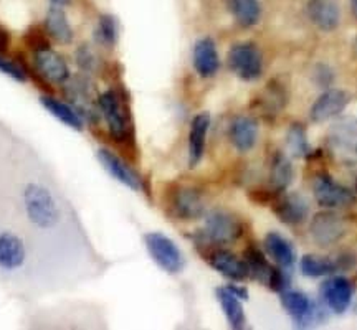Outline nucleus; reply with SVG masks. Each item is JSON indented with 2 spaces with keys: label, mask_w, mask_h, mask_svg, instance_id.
Instances as JSON below:
<instances>
[{
  "label": "nucleus",
  "mask_w": 357,
  "mask_h": 330,
  "mask_svg": "<svg viewBox=\"0 0 357 330\" xmlns=\"http://www.w3.org/2000/svg\"><path fill=\"white\" fill-rule=\"evenodd\" d=\"M40 101H42L43 108L47 109L53 118H56L58 121L63 123L65 126L75 129V131H83L84 124L82 114H79L75 108H71L70 104H66V102L56 100V97L53 96H42Z\"/></svg>",
  "instance_id": "obj_23"
},
{
  "label": "nucleus",
  "mask_w": 357,
  "mask_h": 330,
  "mask_svg": "<svg viewBox=\"0 0 357 330\" xmlns=\"http://www.w3.org/2000/svg\"><path fill=\"white\" fill-rule=\"evenodd\" d=\"M0 71H2L3 74H7V77L15 79V81H25L26 79V71L24 66H20L12 60H7V58H3L2 55H0Z\"/></svg>",
  "instance_id": "obj_33"
},
{
  "label": "nucleus",
  "mask_w": 357,
  "mask_h": 330,
  "mask_svg": "<svg viewBox=\"0 0 357 330\" xmlns=\"http://www.w3.org/2000/svg\"><path fill=\"white\" fill-rule=\"evenodd\" d=\"M245 262H247L248 266V273H250V278H253L258 283L261 284H268V279H270V274H271V267L268 265L266 258L263 256V253L260 249L257 248H248L247 251H245Z\"/></svg>",
  "instance_id": "obj_28"
},
{
  "label": "nucleus",
  "mask_w": 357,
  "mask_h": 330,
  "mask_svg": "<svg viewBox=\"0 0 357 330\" xmlns=\"http://www.w3.org/2000/svg\"><path fill=\"white\" fill-rule=\"evenodd\" d=\"M25 42L33 52L47 50V48H50V45H48V40H47V37H45V33L40 32L38 29L29 30L25 35Z\"/></svg>",
  "instance_id": "obj_34"
},
{
  "label": "nucleus",
  "mask_w": 357,
  "mask_h": 330,
  "mask_svg": "<svg viewBox=\"0 0 357 330\" xmlns=\"http://www.w3.org/2000/svg\"><path fill=\"white\" fill-rule=\"evenodd\" d=\"M311 238L319 246H331L346 235V223L333 212H321L311 220Z\"/></svg>",
  "instance_id": "obj_8"
},
{
  "label": "nucleus",
  "mask_w": 357,
  "mask_h": 330,
  "mask_svg": "<svg viewBox=\"0 0 357 330\" xmlns=\"http://www.w3.org/2000/svg\"><path fill=\"white\" fill-rule=\"evenodd\" d=\"M98 160H100L102 168H105L114 180H118L119 184H123L124 187H128V189H131L134 191H139L142 189L141 178L137 177V173L134 172L119 155H116L113 150L100 149L98 150Z\"/></svg>",
  "instance_id": "obj_12"
},
{
  "label": "nucleus",
  "mask_w": 357,
  "mask_h": 330,
  "mask_svg": "<svg viewBox=\"0 0 357 330\" xmlns=\"http://www.w3.org/2000/svg\"><path fill=\"white\" fill-rule=\"evenodd\" d=\"M22 203H24L26 220L32 223L35 228L42 231H50L60 225L63 210L60 200L48 189L47 185L30 182L22 191Z\"/></svg>",
  "instance_id": "obj_1"
},
{
  "label": "nucleus",
  "mask_w": 357,
  "mask_h": 330,
  "mask_svg": "<svg viewBox=\"0 0 357 330\" xmlns=\"http://www.w3.org/2000/svg\"><path fill=\"white\" fill-rule=\"evenodd\" d=\"M312 194L316 202L324 208H339L354 203V194L344 185L337 184L328 173H319L312 182Z\"/></svg>",
  "instance_id": "obj_7"
},
{
  "label": "nucleus",
  "mask_w": 357,
  "mask_h": 330,
  "mask_svg": "<svg viewBox=\"0 0 357 330\" xmlns=\"http://www.w3.org/2000/svg\"><path fill=\"white\" fill-rule=\"evenodd\" d=\"M351 10L354 13V17L357 19V0H351Z\"/></svg>",
  "instance_id": "obj_41"
},
{
  "label": "nucleus",
  "mask_w": 357,
  "mask_h": 330,
  "mask_svg": "<svg viewBox=\"0 0 357 330\" xmlns=\"http://www.w3.org/2000/svg\"><path fill=\"white\" fill-rule=\"evenodd\" d=\"M77 58H78V63L82 68H84V70L93 68V63H95V61H93V55L86 50V48H82V50L78 52Z\"/></svg>",
  "instance_id": "obj_37"
},
{
  "label": "nucleus",
  "mask_w": 357,
  "mask_h": 330,
  "mask_svg": "<svg viewBox=\"0 0 357 330\" xmlns=\"http://www.w3.org/2000/svg\"><path fill=\"white\" fill-rule=\"evenodd\" d=\"M229 137L238 152H248V150H252L255 147L258 141L257 121L252 118H247V116L235 118L230 124Z\"/></svg>",
  "instance_id": "obj_20"
},
{
  "label": "nucleus",
  "mask_w": 357,
  "mask_h": 330,
  "mask_svg": "<svg viewBox=\"0 0 357 330\" xmlns=\"http://www.w3.org/2000/svg\"><path fill=\"white\" fill-rule=\"evenodd\" d=\"M230 70L243 81H255L263 73V56L253 43H236L229 52Z\"/></svg>",
  "instance_id": "obj_6"
},
{
  "label": "nucleus",
  "mask_w": 357,
  "mask_h": 330,
  "mask_svg": "<svg viewBox=\"0 0 357 330\" xmlns=\"http://www.w3.org/2000/svg\"><path fill=\"white\" fill-rule=\"evenodd\" d=\"M217 301L220 304L223 314H225L227 320H229L231 329H243L247 324V317H245V311L242 306V299H238L229 288H218L215 291Z\"/></svg>",
  "instance_id": "obj_22"
},
{
  "label": "nucleus",
  "mask_w": 357,
  "mask_h": 330,
  "mask_svg": "<svg viewBox=\"0 0 357 330\" xmlns=\"http://www.w3.org/2000/svg\"><path fill=\"white\" fill-rule=\"evenodd\" d=\"M207 261L217 273L225 276L230 281H245L250 278L247 262L236 258L234 253L227 251V249H213V251L207 256Z\"/></svg>",
  "instance_id": "obj_16"
},
{
  "label": "nucleus",
  "mask_w": 357,
  "mask_h": 330,
  "mask_svg": "<svg viewBox=\"0 0 357 330\" xmlns=\"http://www.w3.org/2000/svg\"><path fill=\"white\" fill-rule=\"evenodd\" d=\"M242 223L223 210H213L205 217L202 238L212 244H230L242 236Z\"/></svg>",
  "instance_id": "obj_5"
},
{
  "label": "nucleus",
  "mask_w": 357,
  "mask_h": 330,
  "mask_svg": "<svg viewBox=\"0 0 357 330\" xmlns=\"http://www.w3.org/2000/svg\"><path fill=\"white\" fill-rule=\"evenodd\" d=\"M192 63L199 77L212 78L220 70V56H218L215 42L212 38H200L192 53Z\"/></svg>",
  "instance_id": "obj_15"
},
{
  "label": "nucleus",
  "mask_w": 357,
  "mask_h": 330,
  "mask_svg": "<svg viewBox=\"0 0 357 330\" xmlns=\"http://www.w3.org/2000/svg\"><path fill=\"white\" fill-rule=\"evenodd\" d=\"M328 144L333 154L344 164L357 162V118L346 116L333 123L328 132Z\"/></svg>",
  "instance_id": "obj_3"
},
{
  "label": "nucleus",
  "mask_w": 357,
  "mask_h": 330,
  "mask_svg": "<svg viewBox=\"0 0 357 330\" xmlns=\"http://www.w3.org/2000/svg\"><path fill=\"white\" fill-rule=\"evenodd\" d=\"M306 13L311 24L323 32H333L341 22V8L336 0H310Z\"/></svg>",
  "instance_id": "obj_13"
},
{
  "label": "nucleus",
  "mask_w": 357,
  "mask_h": 330,
  "mask_svg": "<svg viewBox=\"0 0 357 330\" xmlns=\"http://www.w3.org/2000/svg\"><path fill=\"white\" fill-rule=\"evenodd\" d=\"M98 106H100L101 114L105 116L113 139L119 142L128 141L129 134H131V121H129L126 102L119 96V93L114 89L105 91L98 97Z\"/></svg>",
  "instance_id": "obj_2"
},
{
  "label": "nucleus",
  "mask_w": 357,
  "mask_h": 330,
  "mask_svg": "<svg viewBox=\"0 0 357 330\" xmlns=\"http://www.w3.org/2000/svg\"><path fill=\"white\" fill-rule=\"evenodd\" d=\"M356 189H357V182H356Z\"/></svg>",
  "instance_id": "obj_42"
},
{
  "label": "nucleus",
  "mask_w": 357,
  "mask_h": 330,
  "mask_svg": "<svg viewBox=\"0 0 357 330\" xmlns=\"http://www.w3.org/2000/svg\"><path fill=\"white\" fill-rule=\"evenodd\" d=\"M281 306L291 315L294 322L300 327L310 324L312 319V304L310 297L300 291H283L281 292Z\"/></svg>",
  "instance_id": "obj_21"
},
{
  "label": "nucleus",
  "mask_w": 357,
  "mask_h": 330,
  "mask_svg": "<svg viewBox=\"0 0 357 330\" xmlns=\"http://www.w3.org/2000/svg\"><path fill=\"white\" fill-rule=\"evenodd\" d=\"M334 81V71L326 65H318L314 70V83L321 88H329Z\"/></svg>",
  "instance_id": "obj_35"
},
{
  "label": "nucleus",
  "mask_w": 357,
  "mask_h": 330,
  "mask_svg": "<svg viewBox=\"0 0 357 330\" xmlns=\"http://www.w3.org/2000/svg\"><path fill=\"white\" fill-rule=\"evenodd\" d=\"M293 180V165L283 152H276L271 159L270 182L275 191L287 190Z\"/></svg>",
  "instance_id": "obj_26"
},
{
  "label": "nucleus",
  "mask_w": 357,
  "mask_h": 330,
  "mask_svg": "<svg viewBox=\"0 0 357 330\" xmlns=\"http://www.w3.org/2000/svg\"><path fill=\"white\" fill-rule=\"evenodd\" d=\"M287 142H288V149L291 150L294 157H306V155L310 154L306 131L301 124H291V127H289L288 136H287Z\"/></svg>",
  "instance_id": "obj_31"
},
{
  "label": "nucleus",
  "mask_w": 357,
  "mask_h": 330,
  "mask_svg": "<svg viewBox=\"0 0 357 330\" xmlns=\"http://www.w3.org/2000/svg\"><path fill=\"white\" fill-rule=\"evenodd\" d=\"M336 269V262L316 256V254H306L301 260V271L307 278H323V276L333 274Z\"/></svg>",
  "instance_id": "obj_29"
},
{
  "label": "nucleus",
  "mask_w": 357,
  "mask_h": 330,
  "mask_svg": "<svg viewBox=\"0 0 357 330\" xmlns=\"http://www.w3.org/2000/svg\"><path fill=\"white\" fill-rule=\"evenodd\" d=\"M287 91L281 84L271 83L270 86L266 88L265 96H263V111H268L266 114H280L283 111L284 104H287Z\"/></svg>",
  "instance_id": "obj_30"
},
{
  "label": "nucleus",
  "mask_w": 357,
  "mask_h": 330,
  "mask_svg": "<svg viewBox=\"0 0 357 330\" xmlns=\"http://www.w3.org/2000/svg\"><path fill=\"white\" fill-rule=\"evenodd\" d=\"M144 243L153 261L167 274H178L185 266V258L176 242L159 231L144 236Z\"/></svg>",
  "instance_id": "obj_4"
},
{
  "label": "nucleus",
  "mask_w": 357,
  "mask_h": 330,
  "mask_svg": "<svg viewBox=\"0 0 357 330\" xmlns=\"http://www.w3.org/2000/svg\"><path fill=\"white\" fill-rule=\"evenodd\" d=\"M172 208L181 220H197L204 215L205 203L202 195L197 190L182 187L174 194Z\"/></svg>",
  "instance_id": "obj_18"
},
{
  "label": "nucleus",
  "mask_w": 357,
  "mask_h": 330,
  "mask_svg": "<svg viewBox=\"0 0 357 330\" xmlns=\"http://www.w3.org/2000/svg\"><path fill=\"white\" fill-rule=\"evenodd\" d=\"M227 288H229L236 297L242 299V301H247L248 299V291L243 286H238V284H230V286H227Z\"/></svg>",
  "instance_id": "obj_39"
},
{
  "label": "nucleus",
  "mask_w": 357,
  "mask_h": 330,
  "mask_svg": "<svg viewBox=\"0 0 357 330\" xmlns=\"http://www.w3.org/2000/svg\"><path fill=\"white\" fill-rule=\"evenodd\" d=\"M26 253L25 242L13 231L0 233V269L6 273H15L25 266Z\"/></svg>",
  "instance_id": "obj_9"
},
{
  "label": "nucleus",
  "mask_w": 357,
  "mask_h": 330,
  "mask_svg": "<svg viewBox=\"0 0 357 330\" xmlns=\"http://www.w3.org/2000/svg\"><path fill=\"white\" fill-rule=\"evenodd\" d=\"M229 8L236 24L245 29L257 25L260 20L261 7L258 0H229Z\"/></svg>",
  "instance_id": "obj_27"
},
{
  "label": "nucleus",
  "mask_w": 357,
  "mask_h": 330,
  "mask_svg": "<svg viewBox=\"0 0 357 330\" xmlns=\"http://www.w3.org/2000/svg\"><path fill=\"white\" fill-rule=\"evenodd\" d=\"M33 63L40 77L47 79L48 83L63 84L68 81L70 68L68 65H66L65 58L58 55L56 52H53L52 48L35 52Z\"/></svg>",
  "instance_id": "obj_11"
},
{
  "label": "nucleus",
  "mask_w": 357,
  "mask_h": 330,
  "mask_svg": "<svg viewBox=\"0 0 357 330\" xmlns=\"http://www.w3.org/2000/svg\"><path fill=\"white\" fill-rule=\"evenodd\" d=\"M351 96L342 89H328L311 106L310 118L312 123H324L336 118L349 104Z\"/></svg>",
  "instance_id": "obj_10"
},
{
  "label": "nucleus",
  "mask_w": 357,
  "mask_h": 330,
  "mask_svg": "<svg viewBox=\"0 0 357 330\" xmlns=\"http://www.w3.org/2000/svg\"><path fill=\"white\" fill-rule=\"evenodd\" d=\"M266 286H270L276 292H283L284 289H287V286H288L287 276H284L283 271L278 269V267H273V269H271L270 279H268Z\"/></svg>",
  "instance_id": "obj_36"
},
{
  "label": "nucleus",
  "mask_w": 357,
  "mask_h": 330,
  "mask_svg": "<svg viewBox=\"0 0 357 330\" xmlns=\"http://www.w3.org/2000/svg\"><path fill=\"white\" fill-rule=\"evenodd\" d=\"M52 2L55 3V6H58V7H65V6H68L71 0H52Z\"/></svg>",
  "instance_id": "obj_40"
},
{
  "label": "nucleus",
  "mask_w": 357,
  "mask_h": 330,
  "mask_svg": "<svg viewBox=\"0 0 357 330\" xmlns=\"http://www.w3.org/2000/svg\"><path fill=\"white\" fill-rule=\"evenodd\" d=\"M10 47V33L3 26H0V55H3Z\"/></svg>",
  "instance_id": "obj_38"
},
{
  "label": "nucleus",
  "mask_w": 357,
  "mask_h": 330,
  "mask_svg": "<svg viewBox=\"0 0 357 330\" xmlns=\"http://www.w3.org/2000/svg\"><path fill=\"white\" fill-rule=\"evenodd\" d=\"M96 38L98 42L105 47H114L118 42V22L114 17L111 15H102L100 22H98L96 29Z\"/></svg>",
  "instance_id": "obj_32"
},
{
  "label": "nucleus",
  "mask_w": 357,
  "mask_h": 330,
  "mask_svg": "<svg viewBox=\"0 0 357 330\" xmlns=\"http://www.w3.org/2000/svg\"><path fill=\"white\" fill-rule=\"evenodd\" d=\"M45 25H47V32L52 38H55L58 43L68 45L73 40V29H71L66 13L61 10V7H52L47 12V19H45Z\"/></svg>",
  "instance_id": "obj_25"
},
{
  "label": "nucleus",
  "mask_w": 357,
  "mask_h": 330,
  "mask_svg": "<svg viewBox=\"0 0 357 330\" xmlns=\"http://www.w3.org/2000/svg\"><path fill=\"white\" fill-rule=\"evenodd\" d=\"M321 294H323L324 302L328 304L329 309L336 314H342L349 309L352 301V284L349 279L342 278V276H336L324 281L323 288H321Z\"/></svg>",
  "instance_id": "obj_14"
},
{
  "label": "nucleus",
  "mask_w": 357,
  "mask_h": 330,
  "mask_svg": "<svg viewBox=\"0 0 357 330\" xmlns=\"http://www.w3.org/2000/svg\"><path fill=\"white\" fill-rule=\"evenodd\" d=\"M265 249L270 254V258H273L276 261V265L284 267V269L291 267L296 261V253H294L293 244L284 236L275 233V231L265 236Z\"/></svg>",
  "instance_id": "obj_24"
},
{
  "label": "nucleus",
  "mask_w": 357,
  "mask_h": 330,
  "mask_svg": "<svg viewBox=\"0 0 357 330\" xmlns=\"http://www.w3.org/2000/svg\"><path fill=\"white\" fill-rule=\"evenodd\" d=\"M208 129H211V116H208V113H200L192 119L189 132V165L192 168L197 167L204 157Z\"/></svg>",
  "instance_id": "obj_19"
},
{
  "label": "nucleus",
  "mask_w": 357,
  "mask_h": 330,
  "mask_svg": "<svg viewBox=\"0 0 357 330\" xmlns=\"http://www.w3.org/2000/svg\"><path fill=\"white\" fill-rule=\"evenodd\" d=\"M275 215L280 218V221L287 223L289 226L301 225L310 213V205L307 200L300 194H287L278 198V202L273 207Z\"/></svg>",
  "instance_id": "obj_17"
}]
</instances>
